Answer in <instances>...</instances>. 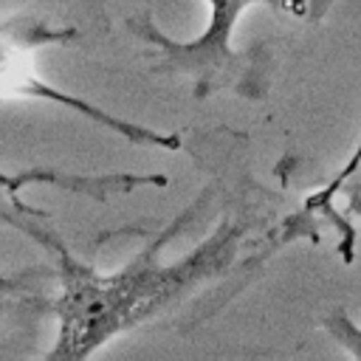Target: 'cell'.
Returning <instances> with one entry per match:
<instances>
[{"mask_svg": "<svg viewBox=\"0 0 361 361\" xmlns=\"http://www.w3.org/2000/svg\"><path fill=\"white\" fill-rule=\"evenodd\" d=\"M206 197L209 192L186 206L169 223V228L158 231L130 262L110 274H102L76 259L71 248L31 212H3V220H11L20 231L42 243L56 257L59 293L51 305L56 316V338L45 353V361H76L93 355L110 338L166 313L178 299L231 265L240 240L248 231V223L243 220H223L220 228L212 231L192 254L175 262H161L164 245L180 234V228L197 214Z\"/></svg>", "mask_w": 361, "mask_h": 361, "instance_id": "obj_1", "label": "cell"}, {"mask_svg": "<svg viewBox=\"0 0 361 361\" xmlns=\"http://www.w3.org/2000/svg\"><path fill=\"white\" fill-rule=\"evenodd\" d=\"M206 3H209L206 28L192 39L166 37L149 14H135L124 25L133 37H138L147 45L152 65L164 73L189 79L195 96H212L228 90L245 99H262L271 82V59L259 45H251L245 51L234 48L237 20L248 6H268L288 17H307L310 0H206Z\"/></svg>", "mask_w": 361, "mask_h": 361, "instance_id": "obj_2", "label": "cell"}, {"mask_svg": "<svg viewBox=\"0 0 361 361\" xmlns=\"http://www.w3.org/2000/svg\"><path fill=\"white\" fill-rule=\"evenodd\" d=\"M79 28L73 25H51L45 20H0V99H39L59 107H68L87 121L127 138L138 147H158V149H180V135L158 133L152 127H141L135 121L118 118L104 107L65 93L45 82L34 65V54L48 45H71L79 39Z\"/></svg>", "mask_w": 361, "mask_h": 361, "instance_id": "obj_3", "label": "cell"}, {"mask_svg": "<svg viewBox=\"0 0 361 361\" xmlns=\"http://www.w3.org/2000/svg\"><path fill=\"white\" fill-rule=\"evenodd\" d=\"M322 330L353 358L361 361V327L338 307V310H330L322 316Z\"/></svg>", "mask_w": 361, "mask_h": 361, "instance_id": "obj_4", "label": "cell"}, {"mask_svg": "<svg viewBox=\"0 0 361 361\" xmlns=\"http://www.w3.org/2000/svg\"><path fill=\"white\" fill-rule=\"evenodd\" d=\"M361 164V138L355 141V147H353V152L347 155V161H344V166L336 172V178L327 183V186H322L319 192H313L310 197H307V203H305V212L310 214V212H327L330 209V203H333V197H336V192H338V186L355 172V166Z\"/></svg>", "mask_w": 361, "mask_h": 361, "instance_id": "obj_5", "label": "cell"}, {"mask_svg": "<svg viewBox=\"0 0 361 361\" xmlns=\"http://www.w3.org/2000/svg\"><path fill=\"white\" fill-rule=\"evenodd\" d=\"M336 195H344V214H358L361 217V164L355 166V172L338 186Z\"/></svg>", "mask_w": 361, "mask_h": 361, "instance_id": "obj_6", "label": "cell"}, {"mask_svg": "<svg viewBox=\"0 0 361 361\" xmlns=\"http://www.w3.org/2000/svg\"><path fill=\"white\" fill-rule=\"evenodd\" d=\"M17 288V279H6V276H0V293H8V290H14Z\"/></svg>", "mask_w": 361, "mask_h": 361, "instance_id": "obj_7", "label": "cell"}]
</instances>
